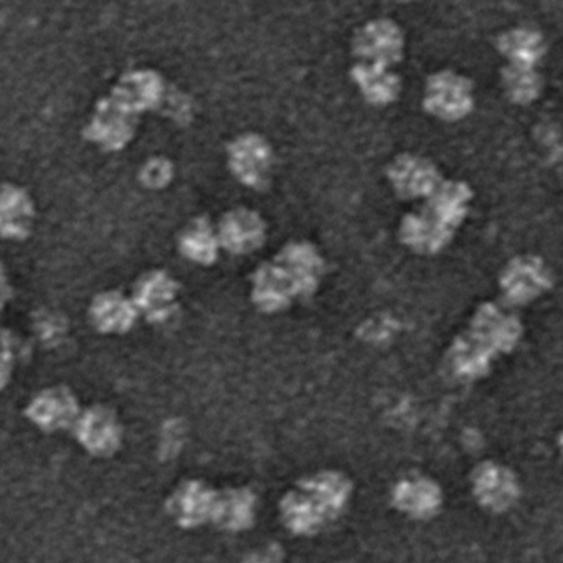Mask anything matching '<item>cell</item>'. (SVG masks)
Listing matches in <instances>:
<instances>
[{"label": "cell", "instance_id": "cell-1", "mask_svg": "<svg viewBox=\"0 0 563 563\" xmlns=\"http://www.w3.org/2000/svg\"><path fill=\"white\" fill-rule=\"evenodd\" d=\"M552 272L542 258L517 256L500 273L499 288L504 305L512 309L530 305L552 288Z\"/></svg>", "mask_w": 563, "mask_h": 563}, {"label": "cell", "instance_id": "cell-2", "mask_svg": "<svg viewBox=\"0 0 563 563\" xmlns=\"http://www.w3.org/2000/svg\"><path fill=\"white\" fill-rule=\"evenodd\" d=\"M423 107L441 121L464 120L474 108L473 84L456 71H438L424 85Z\"/></svg>", "mask_w": 563, "mask_h": 563}, {"label": "cell", "instance_id": "cell-3", "mask_svg": "<svg viewBox=\"0 0 563 563\" xmlns=\"http://www.w3.org/2000/svg\"><path fill=\"white\" fill-rule=\"evenodd\" d=\"M352 52L361 64L394 68L404 60V31L390 19H375L355 32Z\"/></svg>", "mask_w": 563, "mask_h": 563}, {"label": "cell", "instance_id": "cell-4", "mask_svg": "<svg viewBox=\"0 0 563 563\" xmlns=\"http://www.w3.org/2000/svg\"><path fill=\"white\" fill-rule=\"evenodd\" d=\"M229 166L239 183L250 189H265L272 179V146L256 133H243L229 144Z\"/></svg>", "mask_w": 563, "mask_h": 563}, {"label": "cell", "instance_id": "cell-5", "mask_svg": "<svg viewBox=\"0 0 563 563\" xmlns=\"http://www.w3.org/2000/svg\"><path fill=\"white\" fill-rule=\"evenodd\" d=\"M387 177L394 192L404 200H427L443 180L433 161L410 153L391 161Z\"/></svg>", "mask_w": 563, "mask_h": 563}, {"label": "cell", "instance_id": "cell-6", "mask_svg": "<svg viewBox=\"0 0 563 563\" xmlns=\"http://www.w3.org/2000/svg\"><path fill=\"white\" fill-rule=\"evenodd\" d=\"M137 117L121 108L110 97L98 101L93 117L85 128V136L101 150H124L133 141L136 133Z\"/></svg>", "mask_w": 563, "mask_h": 563}, {"label": "cell", "instance_id": "cell-7", "mask_svg": "<svg viewBox=\"0 0 563 563\" xmlns=\"http://www.w3.org/2000/svg\"><path fill=\"white\" fill-rule=\"evenodd\" d=\"M110 98L134 117H140L141 113L156 110L164 103L166 81L151 68L128 71L117 81Z\"/></svg>", "mask_w": 563, "mask_h": 563}, {"label": "cell", "instance_id": "cell-8", "mask_svg": "<svg viewBox=\"0 0 563 563\" xmlns=\"http://www.w3.org/2000/svg\"><path fill=\"white\" fill-rule=\"evenodd\" d=\"M177 296L179 283L174 276L163 269H154L137 279L131 299L140 314L146 316L150 321L163 322L176 311Z\"/></svg>", "mask_w": 563, "mask_h": 563}, {"label": "cell", "instance_id": "cell-9", "mask_svg": "<svg viewBox=\"0 0 563 563\" xmlns=\"http://www.w3.org/2000/svg\"><path fill=\"white\" fill-rule=\"evenodd\" d=\"M217 232L223 250L232 255H250L265 243L266 223L256 210L239 207L222 217Z\"/></svg>", "mask_w": 563, "mask_h": 563}, {"label": "cell", "instance_id": "cell-10", "mask_svg": "<svg viewBox=\"0 0 563 563\" xmlns=\"http://www.w3.org/2000/svg\"><path fill=\"white\" fill-rule=\"evenodd\" d=\"M275 260L288 273L298 298H309L318 291L325 263L314 245L308 242L288 243Z\"/></svg>", "mask_w": 563, "mask_h": 563}, {"label": "cell", "instance_id": "cell-11", "mask_svg": "<svg viewBox=\"0 0 563 563\" xmlns=\"http://www.w3.org/2000/svg\"><path fill=\"white\" fill-rule=\"evenodd\" d=\"M454 233L456 232L453 229L444 225L424 207L407 213L401 219L400 229H398L400 242L411 252L420 253V255H438L443 252L454 239Z\"/></svg>", "mask_w": 563, "mask_h": 563}, {"label": "cell", "instance_id": "cell-12", "mask_svg": "<svg viewBox=\"0 0 563 563\" xmlns=\"http://www.w3.org/2000/svg\"><path fill=\"white\" fill-rule=\"evenodd\" d=\"M471 332L490 347L510 349L522 334V322L509 306L487 301L474 312Z\"/></svg>", "mask_w": 563, "mask_h": 563}, {"label": "cell", "instance_id": "cell-13", "mask_svg": "<svg viewBox=\"0 0 563 563\" xmlns=\"http://www.w3.org/2000/svg\"><path fill=\"white\" fill-rule=\"evenodd\" d=\"M298 298L295 286L278 262L262 263L252 275V301L263 312H278Z\"/></svg>", "mask_w": 563, "mask_h": 563}, {"label": "cell", "instance_id": "cell-14", "mask_svg": "<svg viewBox=\"0 0 563 563\" xmlns=\"http://www.w3.org/2000/svg\"><path fill=\"white\" fill-rule=\"evenodd\" d=\"M473 190L463 180L443 179L434 192L424 200L423 207L438 220L456 232L470 216Z\"/></svg>", "mask_w": 563, "mask_h": 563}, {"label": "cell", "instance_id": "cell-15", "mask_svg": "<svg viewBox=\"0 0 563 563\" xmlns=\"http://www.w3.org/2000/svg\"><path fill=\"white\" fill-rule=\"evenodd\" d=\"M351 78L367 103L388 107L400 98L404 84L394 68L380 65L357 64L352 67Z\"/></svg>", "mask_w": 563, "mask_h": 563}, {"label": "cell", "instance_id": "cell-16", "mask_svg": "<svg viewBox=\"0 0 563 563\" xmlns=\"http://www.w3.org/2000/svg\"><path fill=\"white\" fill-rule=\"evenodd\" d=\"M35 209L31 196L15 184H4L0 200V232L5 240H25L31 235Z\"/></svg>", "mask_w": 563, "mask_h": 563}, {"label": "cell", "instance_id": "cell-17", "mask_svg": "<svg viewBox=\"0 0 563 563\" xmlns=\"http://www.w3.org/2000/svg\"><path fill=\"white\" fill-rule=\"evenodd\" d=\"M137 311L133 299L120 291H104L93 299L90 318L95 328L101 332H126L136 324Z\"/></svg>", "mask_w": 563, "mask_h": 563}, {"label": "cell", "instance_id": "cell-18", "mask_svg": "<svg viewBox=\"0 0 563 563\" xmlns=\"http://www.w3.org/2000/svg\"><path fill=\"white\" fill-rule=\"evenodd\" d=\"M496 48L507 64L537 68L547 54V42L536 29L514 27L496 38Z\"/></svg>", "mask_w": 563, "mask_h": 563}, {"label": "cell", "instance_id": "cell-19", "mask_svg": "<svg viewBox=\"0 0 563 563\" xmlns=\"http://www.w3.org/2000/svg\"><path fill=\"white\" fill-rule=\"evenodd\" d=\"M220 239L216 227L206 217H197L184 229L179 250L187 260L197 265H213L219 258Z\"/></svg>", "mask_w": 563, "mask_h": 563}, {"label": "cell", "instance_id": "cell-20", "mask_svg": "<svg viewBox=\"0 0 563 563\" xmlns=\"http://www.w3.org/2000/svg\"><path fill=\"white\" fill-rule=\"evenodd\" d=\"M500 84H503L506 97L520 107L539 100L543 87L542 77L537 68L510 64H507L500 71Z\"/></svg>", "mask_w": 563, "mask_h": 563}, {"label": "cell", "instance_id": "cell-21", "mask_svg": "<svg viewBox=\"0 0 563 563\" xmlns=\"http://www.w3.org/2000/svg\"><path fill=\"white\" fill-rule=\"evenodd\" d=\"M173 177L174 166L166 157H153L141 169V183L150 189H163Z\"/></svg>", "mask_w": 563, "mask_h": 563}]
</instances>
